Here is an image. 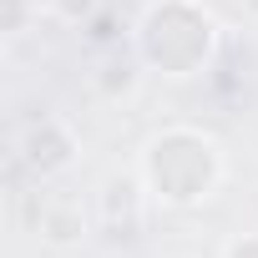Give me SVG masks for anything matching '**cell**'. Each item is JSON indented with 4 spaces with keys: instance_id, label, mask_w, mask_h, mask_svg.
I'll list each match as a JSON object with an SVG mask.
<instances>
[{
    "instance_id": "6da1fadb",
    "label": "cell",
    "mask_w": 258,
    "mask_h": 258,
    "mask_svg": "<svg viewBox=\"0 0 258 258\" xmlns=\"http://www.w3.org/2000/svg\"><path fill=\"white\" fill-rule=\"evenodd\" d=\"M152 203L162 208H198L223 182V147L198 126H167L142 147L137 162Z\"/></svg>"
},
{
    "instance_id": "7a4b0ae2",
    "label": "cell",
    "mask_w": 258,
    "mask_h": 258,
    "mask_svg": "<svg viewBox=\"0 0 258 258\" xmlns=\"http://www.w3.org/2000/svg\"><path fill=\"white\" fill-rule=\"evenodd\" d=\"M218 51V21L198 0H152L137 21V61L162 76H198Z\"/></svg>"
},
{
    "instance_id": "3957f363",
    "label": "cell",
    "mask_w": 258,
    "mask_h": 258,
    "mask_svg": "<svg viewBox=\"0 0 258 258\" xmlns=\"http://www.w3.org/2000/svg\"><path fill=\"white\" fill-rule=\"evenodd\" d=\"M76 152H81V142H76V132H71L61 116H41V121H31L26 132H21V142H16L21 167H26V172H36L41 182H51V177L71 172Z\"/></svg>"
},
{
    "instance_id": "277c9868",
    "label": "cell",
    "mask_w": 258,
    "mask_h": 258,
    "mask_svg": "<svg viewBox=\"0 0 258 258\" xmlns=\"http://www.w3.org/2000/svg\"><path fill=\"white\" fill-rule=\"evenodd\" d=\"M147 203H152V192H147L142 172H111L96 192V218L111 238H137L147 228Z\"/></svg>"
},
{
    "instance_id": "5b68a950",
    "label": "cell",
    "mask_w": 258,
    "mask_h": 258,
    "mask_svg": "<svg viewBox=\"0 0 258 258\" xmlns=\"http://www.w3.org/2000/svg\"><path fill=\"white\" fill-rule=\"evenodd\" d=\"M31 228H36L41 243H51V248H81V243L91 238V218H86L81 198L56 192V187L36 198V208H31Z\"/></svg>"
},
{
    "instance_id": "8992f818",
    "label": "cell",
    "mask_w": 258,
    "mask_h": 258,
    "mask_svg": "<svg viewBox=\"0 0 258 258\" xmlns=\"http://www.w3.org/2000/svg\"><path fill=\"white\" fill-rule=\"evenodd\" d=\"M137 81H142V61H126V56H106V61H101V71H96V91H101L106 101L132 96V91H137Z\"/></svg>"
},
{
    "instance_id": "52a82bcc",
    "label": "cell",
    "mask_w": 258,
    "mask_h": 258,
    "mask_svg": "<svg viewBox=\"0 0 258 258\" xmlns=\"http://www.w3.org/2000/svg\"><path fill=\"white\" fill-rule=\"evenodd\" d=\"M36 16H41V0H0V36H6V41H21Z\"/></svg>"
},
{
    "instance_id": "ba28073f",
    "label": "cell",
    "mask_w": 258,
    "mask_h": 258,
    "mask_svg": "<svg viewBox=\"0 0 258 258\" xmlns=\"http://www.w3.org/2000/svg\"><path fill=\"white\" fill-rule=\"evenodd\" d=\"M46 11H51L61 26H86V21H96L101 0H46Z\"/></svg>"
},
{
    "instance_id": "9c48e42d",
    "label": "cell",
    "mask_w": 258,
    "mask_h": 258,
    "mask_svg": "<svg viewBox=\"0 0 258 258\" xmlns=\"http://www.w3.org/2000/svg\"><path fill=\"white\" fill-rule=\"evenodd\" d=\"M223 258H258V233H243L223 248Z\"/></svg>"
}]
</instances>
